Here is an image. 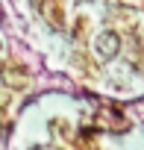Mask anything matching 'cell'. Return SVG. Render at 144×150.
<instances>
[{"instance_id":"1","label":"cell","mask_w":144,"mask_h":150,"mask_svg":"<svg viewBox=\"0 0 144 150\" xmlns=\"http://www.w3.org/2000/svg\"><path fill=\"white\" fill-rule=\"evenodd\" d=\"M94 50H97V56H100V59H115V56L121 53V35H118V33H112V30L100 33V35H97V41H94Z\"/></svg>"}]
</instances>
